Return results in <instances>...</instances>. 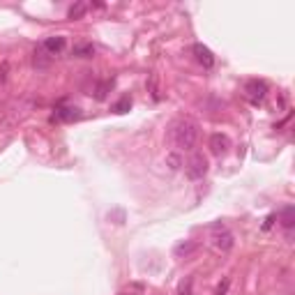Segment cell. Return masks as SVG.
Instances as JSON below:
<instances>
[{
  "mask_svg": "<svg viewBox=\"0 0 295 295\" xmlns=\"http://www.w3.org/2000/svg\"><path fill=\"white\" fill-rule=\"evenodd\" d=\"M72 53H74L76 58H92V55H95V46H92L90 42H81V44H74Z\"/></svg>",
  "mask_w": 295,
  "mask_h": 295,
  "instance_id": "10",
  "label": "cell"
},
{
  "mask_svg": "<svg viewBox=\"0 0 295 295\" xmlns=\"http://www.w3.org/2000/svg\"><path fill=\"white\" fill-rule=\"evenodd\" d=\"M171 141L180 150H194L196 143H199V125L194 120H189V118L175 120L171 125Z\"/></svg>",
  "mask_w": 295,
  "mask_h": 295,
  "instance_id": "1",
  "label": "cell"
},
{
  "mask_svg": "<svg viewBox=\"0 0 295 295\" xmlns=\"http://www.w3.org/2000/svg\"><path fill=\"white\" fill-rule=\"evenodd\" d=\"M7 70H10V65H7V62H3V67H0V83L5 81V76H7Z\"/></svg>",
  "mask_w": 295,
  "mask_h": 295,
  "instance_id": "20",
  "label": "cell"
},
{
  "mask_svg": "<svg viewBox=\"0 0 295 295\" xmlns=\"http://www.w3.org/2000/svg\"><path fill=\"white\" fill-rule=\"evenodd\" d=\"M178 293H180V295H191V279L182 281L180 288H178Z\"/></svg>",
  "mask_w": 295,
  "mask_h": 295,
  "instance_id": "17",
  "label": "cell"
},
{
  "mask_svg": "<svg viewBox=\"0 0 295 295\" xmlns=\"http://www.w3.org/2000/svg\"><path fill=\"white\" fill-rule=\"evenodd\" d=\"M166 166H169L171 171H178L182 166V159H180V155L178 152H171L169 157H166Z\"/></svg>",
  "mask_w": 295,
  "mask_h": 295,
  "instance_id": "16",
  "label": "cell"
},
{
  "mask_svg": "<svg viewBox=\"0 0 295 295\" xmlns=\"http://www.w3.org/2000/svg\"><path fill=\"white\" fill-rule=\"evenodd\" d=\"M196 249H199V245H196V242L185 240V242H180V245H175L173 254L178 256V258H189V256L196 254Z\"/></svg>",
  "mask_w": 295,
  "mask_h": 295,
  "instance_id": "8",
  "label": "cell"
},
{
  "mask_svg": "<svg viewBox=\"0 0 295 295\" xmlns=\"http://www.w3.org/2000/svg\"><path fill=\"white\" fill-rule=\"evenodd\" d=\"M65 46H67L65 37H62V35H53V37H46L44 44H42V49H44L49 55H58V53H62V51H65Z\"/></svg>",
  "mask_w": 295,
  "mask_h": 295,
  "instance_id": "5",
  "label": "cell"
},
{
  "mask_svg": "<svg viewBox=\"0 0 295 295\" xmlns=\"http://www.w3.org/2000/svg\"><path fill=\"white\" fill-rule=\"evenodd\" d=\"M275 221H277V215H268V219H265V224H263V231H270L272 226H275Z\"/></svg>",
  "mask_w": 295,
  "mask_h": 295,
  "instance_id": "18",
  "label": "cell"
},
{
  "mask_svg": "<svg viewBox=\"0 0 295 295\" xmlns=\"http://www.w3.org/2000/svg\"><path fill=\"white\" fill-rule=\"evenodd\" d=\"M245 95L251 104H260V102L268 97V83L258 79H251L245 83Z\"/></svg>",
  "mask_w": 295,
  "mask_h": 295,
  "instance_id": "3",
  "label": "cell"
},
{
  "mask_svg": "<svg viewBox=\"0 0 295 295\" xmlns=\"http://www.w3.org/2000/svg\"><path fill=\"white\" fill-rule=\"evenodd\" d=\"M205 173H208V159L203 155H194L187 161V178L189 180H201Z\"/></svg>",
  "mask_w": 295,
  "mask_h": 295,
  "instance_id": "4",
  "label": "cell"
},
{
  "mask_svg": "<svg viewBox=\"0 0 295 295\" xmlns=\"http://www.w3.org/2000/svg\"><path fill=\"white\" fill-rule=\"evenodd\" d=\"M111 88H113V81H111V79L102 81V83L95 88V97H97V100H106V95H109Z\"/></svg>",
  "mask_w": 295,
  "mask_h": 295,
  "instance_id": "13",
  "label": "cell"
},
{
  "mask_svg": "<svg viewBox=\"0 0 295 295\" xmlns=\"http://www.w3.org/2000/svg\"><path fill=\"white\" fill-rule=\"evenodd\" d=\"M228 284H231L228 279H224V281H221V284L217 286V293H215V295H226V290H228Z\"/></svg>",
  "mask_w": 295,
  "mask_h": 295,
  "instance_id": "19",
  "label": "cell"
},
{
  "mask_svg": "<svg viewBox=\"0 0 295 295\" xmlns=\"http://www.w3.org/2000/svg\"><path fill=\"white\" fill-rule=\"evenodd\" d=\"M210 245L215 247L217 251L226 254V251L233 249L235 238H233V233H231L224 224H215V226H212V231H210Z\"/></svg>",
  "mask_w": 295,
  "mask_h": 295,
  "instance_id": "2",
  "label": "cell"
},
{
  "mask_svg": "<svg viewBox=\"0 0 295 295\" xmlns=\"http://www.w3.org/2000/svg\"><path fill=\"white\" fill-rule=\"evenodd\" d=\"M143 284H139V281H132L129 286H127V288H122L120 293L118 295H143Z\"/></svg>",
  "mask_w": 295,
  "mask_h": 295,
  "instance_id": "14",
  "label": "cell"
},
{
  "mask_svg": "<svg viewBox=\"0 0 295 295\" xmlns=\"http://www.w3.org/2000/svg\"><path fill=\"white\" fill-rule=\"evenodd\" d=\"M228 148H231V141L226 134H212L210 136V150L215 152V155H224Z\"/></svg>",
  "mask_w": 295,
  "mask_h": 295,
  "instance_id": "7",
  "label": "cell"
},
{
  "mask_svg": "<svg viewBox=\"0 0 295 295\" xmlns=\"http://www.w3.org/2000/svg\"><path fill=\"white\" fill-rule=\"evenodd\" d=\"M85 12H88V5H85V3H74V5L70 7V12H67V16H70V19H83Z\"/></svg>",
  "mask_w": 295,
  "mask_h": 295,
  "instance_id": "12",
  "label": "cell"
},
{
  "mask_svg": "<svg viewBox=\"0 0 295 295\" xmlns=\"http://www.w3.org/2000/svg\"><path fill=\"white\" fill-rule=\"evenodd\" d=\"M279 221H281L284 228H293V224H295V208H293V205H286L284 210H281Z\"/></svg>",
  "mask_w": 295,
  "mask_h": 295,
  "instance_id": "11",
  "label": "cell"
},
{
  "mask_svg": "<svg viewBox=\"0 0 295 295\" xmlns=\"http://www.w3.org/2000/svg\"><path fill=\"white\" fill-rule=\"evenodd\" d=\"M55 118H58V120H65V122H72V120H79L81 118V111L76 109V106H65V109L55 111Z\"/></svg>",
  "mask_w": 295,
  "mask_h": 295,
  "instance_id": "9",
  "label": "cell"
},
{
  "mask_svg": "<svg viewBox=\"0 0 295 295\" xmlns=\"http://www.w3.org/2000/svg\"><path fill=\"white\" fill-rule=\"evenodd\" d=\"M194 55H196V60H199L201 65L205 67V70H210V67L215 65V55H212V51L208 49V46L194 44Z\"/></svg>",
  "mask_w": 295,
  "mask_h": 295,
  "instance_id": "6",
  "label": "cell"
},
{
  "mask_svg": "<svg viewBox=\"0 0 295 295\" xmlns=\"http://www.w3.org/2000/svg\"><path fill=\"white\" fill-rule=\"evenodd\" d=\"M129 109H132V97H129V95H125L120 102H118V104L113 106V111H115V113H127V111H129Z\"/></svg>",
  "mask_w": 295,
  "mask_h": 295,
  "instance_id": "15",
  "label": "cell"
}]
</instances>
